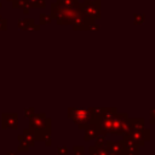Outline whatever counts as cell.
<instances>
[{
  "label": "cell",
  "mask_w": 155,
  "mask_h": 155,
  "mask_svg": "<svg viewBox=\"0 0 155 155\" xmlns=\"http://www.w3.org/2000/svg\"><path fill=\"white\" fill-rule=\"evenodd\" d=\"M29 130L34 133L35 140H44L51 134V119H47L45 114H34L30 117Z\"/></svg>",
  "instance_id": "1"
},
{
  "label": "cell",
  "mask_w": 155,
  "mask_h": 155,
  "mask_svg": "<svg viewBox=\"0 0 155 155\" xmlns=\"http://www.w3.org/2000/svg\"><path fill=\"white\" fill-rule=\"evenodd\" d=\"M67 115L71 119L80 130H85L91 120V110L90 108H68Z\"/></svg>",
  "instance_id": "2"
},
{
  "label": "cell",
  "mask_w": 155,
  "mask_h": 155,
  "mask_svg": "<svg viewBox=\"0 0 155 155\" xmlns=\"http://www.w3.org/2000/svg\"><path fill=\"white\" fill-rule=\"evenodd\" d=\"M128 136L131 137V139L133 140V143L136 145L143 147V145H145V142L150 140V130L144 127L138 131H130Z\"/></svg>",
  "instance_id": "3"
},
{
  "label": "cell",
  "mask_w": 155,
  "mask_h": 155,
  "mask_svg": "<svg viewBox=\"0 0 155 155\" xmlns=\"http://www.w3.org/2000/svg\"><path fill=\"white\" fill-rule=\"evenodd\" d=\"M19 145H18V151H28L30 147H34L35 144V136L30 130H25L23 134L18 136Z\"/></svg>",
  "instance_id": "4"
},
{
  "label": "cell",
  "mask_w": 155,
  "mask_h": 155,
  "mask_svg": "<svg viewBox=\"0 0 155 155\" xmlns=\"http://www.w3.org/2000/svg\"><path fill=\"white\" fill-rule=\"evenodd\" d=\"M82 13L90 19H99L101 18V4H84L81 2Z\"/></svg>",
  "instance_id": "5"
},
{
  "label": "cell",
  "mask_w": 155,
  "mask_h": 155,
  "mask_svg": "<svg viewBox=\"0 0 155 155\" xmlns=\"http://www.w3.org/2000/svg\"><path fill=\"white\" fill-rule=\"evenodd\" d=\"M122 145H124V151L122 155H139V147L133 143V140L131 139V137L128 136V133L122 136Z\"/></svg>",
  "instance_id": "6"
},
{
  "label": "cell",
  "mask_w": 155,
  "mask_h": 155,
  "mask_svg": "<svg viewBox=\"0 0 155 155\" xmlns=\"http://www.w3.org/2000/svg\"><path fill=\"white\" fill-rule=\"evenodd\" d=\"M128 119V114L127 113H116L113 117V124H111V131H110V134L113 136H119V132H120V128H121V125L122 122Z\"/></svg>",
  "instance_id": "7"
},
{
  "label": "cell",
  "mask_w": 155,
  "mask_h": 155,
  "mask_svg": "<svg viewBox=\"0 0 155 155\" xmlns=\"http://www.w3.org/2000/svg\"><path fill=\"white\" fill-rule=\"evenodd\" d=\"M84 140L88 142L91 139H94L97 136L101 134L99 132V122H94V121H90V124L87 125V127L84 130Z\"/></svg>",
  "instance_id": "8"
},
{
  "label": "cell",
  "mask_w": 155,
  "mask_h": 155,
  "mask_svg": "<svg viewBox=\"0 0 155 155\" xmlns=\"http://www.w3.org/2000/svg\"><path fill=\"white\" fill-rule=\"evenodd\" d=\"M92 21H94V19H90V18H87L84 13H80V15L74 19L71 27H73L74 30H87V25H88Z\"/></svg>",
  "instance_id": "9"
},
{
  "label": "cell",
  "mask_w": 155,
  "mask_h": 155,
  "mask_svg": "<svg viewBox=\"0 0 155 155\" xmlns=\"http://www.w3.org/2000/svg\"><path fill=\"white\" fill-rule=\"evenodd\" d=\"M105 144H107V145L110 148V151H111V153H115V154L122 155V151H124V145H122V142H121V140H116V142L105 140Z\"/></svg>",
  "instance_id": "10"
},
{
  "label": "cell",
  "mask_w": 155,
  "mask_h": 155,
  "mask_svg": "<svg viewBox=\"0 0 155 155\" xmlns=\"http://www.w3.org/2000/svg\"><path fill=\"white\" fill-rule=\"evenodd\" d=\"M128 124H130V131H138L144 128V119L142 117H136V119L128 117Z\"/></svg>",
  "instance_id": "11"
},
{
  "label": "cell",
  "mask_w": 155,
  "mask_h": 155,
  "mask_svg": "<svg viewBox=\"0 0 155 155\" xmlns=\"http://www.w3.org/2000/svg\"><path fill=\"white\" fill-rule=\"evenodd\" d=\"M8 120L4 121V127H10V128H17L18 121H17V115L16 114H10Z\"/></svg>",
  "instance_id": "12"
},
{
  "label": "cell",
  "mask_w": 155,
  "mask_h": 155,
  "mask_svg": "<svg viewBox=\"0 0 155 155\" xmlns=\"http://www.w3.org/2000/svg\"><path fill=\"white\" fill-rule=\"evenodd\" d=\"M144 21H145V15H143V13H134L133 15V23L136 25L143 24Z\"/></svg>",
  "instance_id": "13"
},
{
  "label": "cell",
  "mask_w": 155,
  "mask_h": 155,
  "mask_svg": "<svg viewBox=\"0 0 155 155\" xmlns=\"http://www.w3.org/2000/svg\"><path fill=\"white\" fill-rule=\"evenodd\" d=\"M104 144H105V136L99 134V136H97V137L94 138V147H96L97 149L102 148Z\"/></svg>",
  "instance_id": "14"
},
{
  "label": "cell",
  "mask_w": 155,
  "mask_h": 155,
  "mask_svg": "<svg viewBox=\"0 0 155 155\" xmlns=\"http://www.w3.org/2000/svg\"><path fill=\"white\" fill-rule=\"evenodd\" d=\"M73 153H74V155H84L85 154V147H82V145H74L73 147Z\"/></svg>",
  "instance_id": "15"
},
{
  "label": "cell",
  "mask_w": 155,
  "mask_h": 155,
  "mask_svg": "<svg viewBox=\"0 0 155 155\" xmlns=\"http://www.w3.org/2000/svg\"><path fill=\"white\" fill-rule=\"evenodd\" d=\"M98 150V155H109L111 151H110V148L107 145V144H104L102 148H99V149H97Z\"/></svg>",
  "instance_id": "16"
},
{
  "label": "cell",
  "mask_w": 155,
  "mask_h": 155,
  "mask_svg": "<svg viewBox=\"0 0 155 155\" xmlns=\"http://www.w3.org/2000/svg\"><path fill=\"white\" fill-rule=\"evenodd\" d=\"M57 155H68V148L65 145L57 147Z\"/></svg>",
  "instance_id": "17"
},
{
  "label": "cell",
  "mask_w": 155,
  "mask_h": 155,
  "mask_svg": "<svg viewBox=\"0 0 155 155\" xmlns=\"http://www.w3.org/2000/svg\"><path fill=\"white\" fill-rule=\"evenodd\" d=\"M99 29V25L97 24L96 21H92L88 25H87V30H98Z\"/></svg>",
  "instance_id": "18"
},
{
  "label": "cell",
  "mask_w": 155,
  "mask_h": 155,
  "mask_svg": "<svg viewBox=\"0 0 155 155\" xmlns=\"http://www.w3.org/2000/svg\"><path fill=\"white\" fill-rule=\"evenodd\" d=\"M149 122L151 125L155 124V108H150V120H149Z\"/></svg>",
  "instance_id": "19"
},
{
  "label": "cell",
  "mask_w": 155,
  "mask_h": 155,
  "mask_svg": "<svg viewBox=\"0 0 155 155\" xmlns=\"http://www.w3.org/2000/svg\"><path fill=\"white\" fill-rule=\"evenodd\" d=\"M88 155H98V150L94 145L88 147Z\"/></svg>",
  "instance_id": "20"
},
{
  "label": "cell",
  "mask_w": 155,
  "mask_h": 155,
  "mask_svg": "<svg viewBox=\"0 0 155 155\" xmlns=\"http://www.w3.org/2000/svg\"><path fill=\"white\" fill-rule=\"evenodd\" d=\"M40 18H41V23H42V24L50 23V21H51V17H50V16H46V15H41Z\"/></svg>",
  "instance_id": "21"
},
{
  "label": "cell",
  "mask_w": 155,
  "mask_h": 155,
  "mask_svg": "<svg viewBox=\"0 0 155 155\" xmlns=\"http://www.w3.org/2000/svg\"><path fill=\"white\" fill-rule=\"evenodd\" d=\"M44 142H45V145H46V147H50V145L52 144V142H51V134H50V136H46V137L44 138Z\"/></svg>",
  "instance_id": "22"
},
{
  "label": "cell",
  "mask_w": 155,
  "mask_h": 155,
  "mask_svg": "<svg viewBox=\"0 0 155 155\" xmlns=\"http://www.w3.org/2000/svg\"><path fill=\"white\" fill-rule=\"evenodd\" d=\"M84 4H101V0H84Z\"/></svg>",
  "instance_id": "23"
},
{
  "label": "cell",
  "mask_w": 155,
  "mask_h": 155,
  "mask_svg": "<svg viewBox=\"0 0 155 155\" xmlns=\"http://www.w3.org/2000/svg\"><path fill=\"white\" fill-rule=\"evenodd\" d=\"M6 155H17L16 153H13V151H7L6 153Z\"/></svg>",
  "instance_id": "24"
},
{
  "label": "cell",
  "mask_w": 155,
  "mask_h": 155,
  "mask_svg": "<svg viewBox=\"0 0 155 155\" xmlns=\"http://www.w3.org/2000/svg\"><path fill=\"white\" fill-rule=\"evenodd\" d=\"M109 155H119V154H115V153H110Z\"/></svg>",
  "instance_id": "25"
}]
</instances>
